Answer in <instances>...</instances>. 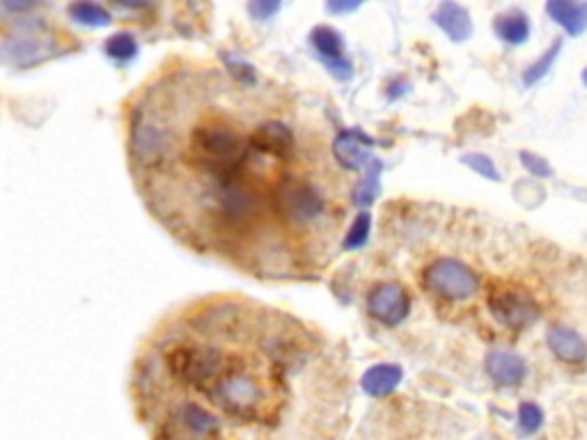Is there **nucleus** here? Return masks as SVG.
Masks as SVG:
<instances>
[{"mask_svg": "<svg viewBox=\"0 0 587 440\" xmlns=\"http://www.w3.org/2000/svg\"><path fill=\"white\" fill-rule=\"evenodd\" d=\"M209 402L237 422H276L283 388L269 367H253L248 360L221 356V365L205 388Z\"/></svg>", "mask_w": 587, "mask_h": 440, "instance_id": "nucleus-1", "label": "nucleus"}, {"mask_svg": "<svg viewBox=\"0 0 587 440\" xmlns=\"http://www.w3.org/2000/svg\"><path fill=\"white\" fill-rule=\"evenodd\" d=\"M326 204L328 200L322 186L312 184L305 177H289L278 188L273 211L283 223L296 227V230H308V227L326 218Z\"/></svg>", "mask_w": 587, "mask_h": 440, "instance_id": "nucleus-2", "label": "nucleus"}, {"mask_svg": "<svg viewBox=\"0 0 587 440\" xmlns=\"http://www.w3.org/2000/svg\"><path fill=\"white\" fill-rule=\"evenodd\" d=\"M422 287L443 301H468L480 289V278L471 266L452 257L434 259L422 271Z\"/></svg>", "mask_w": 587, "mask_h": 440, "instance_id": "nucleus-3", "label": "nucleus"}, {"mask_svg": "<svg viewBox=\"0 0 587 440\" xmlns=\"http://www.w3.org/2000/svg\"><path fill=\"white\" fill-rule=\"evenodd\" d=\"M489 308L493 317L510 330H526L539 317L535 301L526 292H516V289L493 292L489 298Z\"/></svg>", "mask_w": 587, "mask_h": 440, "instance_id": "nucleus-4", "label": "nucleus"}, {"mask_svg": "<svg viewBox=\"0 0 587 440\" xmlns=\"http://www.w3.org/2000/svg\"><path fill=\"white\" fill-rule=\"evenodd\" d=\"M411 308V298L397 282H381L367 296V312L383 326L402 324Z\"/></svg>", "mask_w": 587, "mask_h": 440, "instance_id": "nucleus-5", "label": "nucleus"}, {"mask_svg": "<svg viewBox=\"0 0 587 440\" xmlns=\"http://www.w3.org/2000/svg\"><path fill=\"white\" fill-rule=\"evenodd\" d=\"M250 143L260 154L289 161L296 152L294 131L283 120H262L250 131Z\"/></svg>", "mask_w": 587, "mask_h": 440, "instance_id": "nucleus-6", "label": "nucleus"}, {"mask_svg": "<svg viewBox=\"0 0 587 440\" xmlns=\"http://www.w3.org/2000/svg\"><path fill=\"white\" fill-rule=\"evenodd\" d=\"M546 347L567 365H583L587 360V342L578 330L569 326L555 324L546 330Z\"/></svg>", "mask_w": 587, "mask_h": 440, "instance_id": "nucleus-7", "label": "nucleus"}, {"mask_svg": "<svg viewBox=\"0 0 587 440\" xmlns=\"http://www.w3.org/2000/svg\"><path fill=\"white\" fill-rule=\"evenodd\" d=\"M372 138H367L360 131H342L333 140V159L338 161L342 168L347 170H360L372 161L370 154Z\"/></svg>", "mask_w": 587, "mask_h": 440, "instance_id": "nucleus-8", "label": "nucleus"}, {"mask_svg": "<svg viewBox=\"0 0 587 440\" xmlns=\"http://www.w3.org/2000/svg\"><path fill=\"white\" fill-rule=\"evenodd\" d=\"M487 374L491 376L493 383L503 385V388H514V385H521L528 374V365L519 353L496 349L487 356Z\"/></svg>", "mask_w": 587, "mask_h": 440, "instance_id": "nucleus-9", "label": "nucleus"}, {"mask_svg": "<svg viewBox=\"0 0 587 440\" xmlns=\"http://www.w3.org/2000/svg\"><path fill=\"white\" fill-rule=\"evenodd\" d=\"M434 23L448 35L452 42H466L473 35V21L464 7L457 5L455 0H443L434 12Z\"/></svg>", "mask_w": 587, "mask_h": 440, "instance_id": "nucleus-10", "label": "nucleus"}, {"mask_svg": "<svg viewBox=\"0 0 587 440\" xmlns=\"http://www.w3.org/2000/svg\"><path fill=\"white\" fill-rule=\"evenodd\" d=\"M546 14L571 37L587 30V0H546Z\"/></svg>", "mask_w": 587, "mask_h": 440, "instance_id": "nucleus-11", "label": "nucleus"}, {"mask_svg": "<svg viewBox=\"0 0 587 440\" xmlns=\"http://www.w3.org/2000/svg\"><path fill=\"white\" fill-rule=\"evenodd\" d=\"M493 30H496V35L503 39L505 44H512V46L526 44L530 37V19L528 14L521 10L503 12L498 14L496 21H493Z\"/></svg>", "mask_w": 587, "mask_h": 440, "instance_id": "nucleus-12", "label": "nucleus"}, {"mask_svg": "<svg viewBox=\"0 0 587 440\" xmlns=\"http://www.w3.org/2000/svg\"><path fill=\"white\" fill-rule=\"evenodd\" d=\"M402 376L404 372L397 365H374L363 376V390L370 397H383L397 388Z\"/></svg>", "mask_w": 587, "mask_h": 440, "instance_id": "nucleus-13", "label": "nucleus"}, {"mask_svg": "<svg viewBox=\"0 0 587 440\" xmlns=\"http://www.w3.org/2000/svg\"><path fill=\"white\" fill-rule=\"evenodd\" d=\"M44 53V46L39 39L23 35V37H7L3 44V55L7 62L19 67H28L39 60V55Z\"/></svg>", "mask_w": 587, "mask_h": 440, "instance_id": "nucleus-14", "label": "nucleus"}, {"mask_svg": "<svg viewBox=\"0 0 587 440\" xmlns=\"http://www.w3.org/2000/svg\"><path fill=\"white\" fill-rule=\"evenodd\" d=\"M69 17L92 28H104L111 23V14L97 5L95 0H76V3L69 5Z\"/></svg>", "mask_w": 587, "mask_h": 440, "instance_id": "nucleus-15", "label": "nucleus"}, {"mask_svg": "<svg viewBox=\"0 0 587 440\" xmlns=\"http://www.w3.org/2000/svg\"><path fill=\"white\" fill-rule=\"evenodd\" d=\"M310 37H312V44H315V49L319 51V55H322L326 62L342 58L344 42H342V35L335 28L319 26V28L312 30Z\"/></svg>", "mask_w": 587, "mask_h": 440, "instance_id": "nucleus-16", "label": "nucleus"}, {"mask_svg": "<svg viewBox=\"0 0 587 440\" xmlns=\"http://www.w3.org/2000/svg\"><path fill=\"white\" fill-rule=\"evenodd\" d=\"M560 51H562V39H555L549 49L539 55V58L526 69V72H523V85H528V88H530V85H535V83L542 81V78L553 69Z\"/></svg>", "mask_w": 587, "mask_h": 440, "instance_id": "nucleus-17", "label": "nucleus"}, {"mask_svg": "<svg viewBox=\"0 0 587 440\" xmlns=\"http://www.w3.org/2000/svg\"><path fill=\"white\" fill-rule=\"evenodd\" d=\"M379 177H381V161H372L370 168H367L365 179L354 188V202L360 204V207L372 204L374 198L379 195Z\"/></svg>", "mask_w": 587, "mask_h": 440, "instance_id": "nucleus-18", "label": "nucleus"}, {"mask_svg": "<svg viewBox=\"0 0 587 440\" xmlns=\"http://www.w3.org/2000/svg\"><path fill=\"white\" fill-rule=\"evenodd\" d=\"M106 53L115 60H129L138 53V44L133 35L129 33H117L106 42Z\"/></svg>", "mask_w": 587, "mask_h": 440, "instance_id": "nucleus-19", "label": "nucleus"}, {"mask_svg": "<svg viewBox=\"0 0 587 440\" xmlns=\"http://www.w3.org/2000/svg\"><path fill=\"white\" fill-rule=\"evenodd\" d=\"M544 424V411L535 402H523L519 406V429L521 434H535Z\"/></svg>", "mask_w": 587, "mask_h": 440, "instance_id": "nucleus-20", "label": "nucleus"}, {"mask_svg": "<svg viewBox=\"0 0 587 440\" xmlns=\"http://www.w3.org/2000/svg\"><path fill=\"white\" fill-rule=\"evenodd\" d=\"M370 220H372L370 214H360L354 220V225H351L347 239H344V248L356 250L360 246H365L367 237H370Z\"/></svg>", "mask_w": 587, "mask_h": 440, "instance_id": "nucleus-21", "label": "nucleus"}, {"mask_svg": "<svg viewBox=\"0 0 587 440\" xmlns=\"http://www.w3.org/2000/svg\"><path fill=\"white\" fill-rule=\"evenodd\" d=\"M461 161H464L471 170H475L477 175H482L484 179H489V182H500V172L496 168V163H493L489 159V156H484V154H466Z\"/></svg>", "mask_w": 587, "mask_h": 440, "instance_id": "nucleus-22", "label": "nucleus"}, {"mask_svg": "<svg viewBox=\"0 0 587 440\" xmlns=\"http://www.w3.org/2000/svg\"><path fill=\"white\" fill-rule=\"evenodd\" d=\"M519 159H521L523 165H526V170L530 172V175H535V177H539V179H549V177H553L551 163L546 161V159H542V156H539V154L521 152V154H519Z\"/></svg>", "mask_w": 587, "mask_h": 440, "instance_id": "nucleus-23", "label": "nucleus"}, {"mask_svg": "<svg viewBox=\"0 0 587 440\" xmlns=\"http://www.w3.org/2000/svg\"><path fill=\"white\" fill-rule=\"evenodd\" d=\"M283 0H250V14L255 19H269L280 10Z\"/></svg>", "mask_w": 587, "mask_h": 440, "instance_id": "nucleus-24", "label": "nucleus"}, {"mask_svg": "<svg viewBox=\"0 0 587 440\" xmlns=\"http://www.w3.org/2000/svg\"><path fill=\"white\" fill-rule=\"evenodd\" d=\"M365 0H326L328 12L333 14H344V12H354L356 7L363 5Z\"/></svg>", "mask_w": 587, "mask_h": 440, "instance_id": "nucleus-25", "label": "nucleus"}, {"mask_svg": "<svg viewBox=\"0 0 587 440\" xmlns=\"http://www.w3.org/2000/svg\"><path fill=\"white\" fill-rule=\"evenodd\" d=\"M0 3H3V10L5 12L21 14V12L33 10V7L37 5V0H0Z\"/></svg>", "mask_w": 587, "mask_h": 440, "instance_id": "nucleus-26", "label": "nucleus"}, {"mask_svg": "<svg viewBox=\"0 0 587 440\" xmlns=\"http://www.w3.org/2000/svg\"><path fill=\"white\" fill-rule=\"evenodd\" d=\"M115 3L122 7H129V10H138V7H145L150 0H115Z\"/></svg>", "mask_w": 587, "mask_h": 440, "instance_id": "nucleus-27", "label": "nucleus"}, {"mask_svg": "<svg viewBox=\"0 0 587 440\" xmlns=\"http://www.w3.org/2000/svg\"><path fill=\"white\" fill-rule=\"evenodd\" d=\"M581 78H583V85L587 88V67L583 69V74H581Z\"/></svg>", "mask_w": 587, "mask_h": 440, "instance_id": "nucleus-28", "label": "nucleus"}]
</instances>
